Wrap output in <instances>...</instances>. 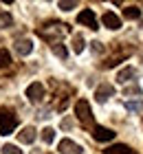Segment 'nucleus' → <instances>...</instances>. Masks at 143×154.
<instances>
[{"mask_svg":"<svg viewBox=\"0 0 143 154\" xmlns=\"http://www.w3.org/2000/svg\"><path fill=\"white\" fill-rule=\"evenodd\" d=\"M84 44H86V42H84L82 35H75V38H73V51H75V53H82V51H84Z\"/></svg>","mask_w":143,"mask_h":154,"instance_id":"nucleus-17","label":"nucleus"},{"mask_svg":"<svg viewBox=\"0 0 143 154\" xmlns=\"http://www.w3.org/2000/svg\"><path fill=\"white\" fill-rule=\"evenodd\" d=\"M92 137H95V141L106 143V141H112L114 139V132L110 128H104V125H95V128H92Z\"/></svg>","mask_w":143,"mask_h":154,"instance_id":"nucleus-5","label":"nucleus"},{"mask_svg":"<svg viewBox=\"0 0 143 154\" xmlns=\"http://www.w3.org/2000/svg\"><path fill=\"white\" fill-rule=\"evenodd\" d=\"M114 95V88L110 86V84H101L97 90H95V99L99 101V103H104V101H108L110 97Z\"/></svg>","mask_w":143,"mask_h":154,"instance_id":"nucleus-7","label":"nucleus"},{"mask_svg":"<svg viewBox=\"0 0 143 154\" xmlns=\"http://www.w3.org/2000/svg\"><path fill=\"white\" fill-rule=\"evenodd\" d=\"M123 16H126L128 20H137V18L141 16V9H137V7H126V9H123Z\"/></svg>","mask_w":143,"mask_h":154,"instance_id":"nucleus-14","label":"nucleus"},{"mask_svg":"<svg viewBox=\"0 0 143 154\" xmlns=\"http://www.w3.org/2000/svg\"><path fill=\"white\" fill-rule=\"evenodd\" d=\"M18 139L22 143H33L35 141V128H31V125H29V128H22V132L18 134Z\"/></svg>","mask_w":143,"mask_h":154,"instance_id":"nucleus-12","label":"nucleus"},{"mask_svg":"<svg viewBox=\"0 0 143 154\" xmlns=\"http://www.w3.org/2000/svg\"><path fill=\"white\" fill-rule=\"evenodd\" d=\"M101 22H104L106 26H108V29H112V31H117L119 26H121V20H119V16H114L112 11H106V13H104Z\"/></svg>","mask_w":143,"mask_h":154,"instance_id":"nucleus-9","label":"nucleus"},{"mask_svg":"<svg viewBox=\"0 0 143 154\" xmlns=\"http://www.w3.org/2000/svg\"><path fill=\"white\" fill-rule=\"evenodd\" d=\"M70 125H73V123H70V119H64V121H62V128H64V130H68Z\"/></svg>","mask_w":143,"mask_h":154,"instance_id":"nucleus-25","label":"nucleus"},{"mask_svg":"<svg viewBox=\"0 0 143 154\" xmlns=\"http://www.w3.org/2000/svg\"><path fill=\"white\" fill-rule=\"evenodd\" d=\"M141 26H143V20H141Z\"/></svg>","mask_w":143,"mask_h":154,"instance_id":"nucleus-26","label":"nucleus"},{"mask_svg":"<svg viewBox=\"0 0 143 154\" xmlns=\"http://www.w3.org/2000/svg\"><path fill=\"white\" fill-rule=\"evenodd\" d=\"M126 108L130 110V112H141V110H143V101H128Z\"/></svg>","mask_w":143,"mask_h":154,"instance_id":"nucleus-19","label":"nucleus"},{"mask_svg":"<svg viewBox=\"0 0 143 154\" xmlns=\"http://www.w3.org/2000/svg\"><path fill=\"white\" fill-rule=\"evenodd\" d=\"M2 154H22V150H20L18 145H13V143H7L2 148Z\"/></svg>","mask_w":143,"mask_h":154,"instance_id":"nucleus-20","label":"nucleus"},{"mask_svg":"<svg viewBox=\"0 0 143 154\" xmlns=\"http://www.w3.org/2000/svg\"><path fill=\"white\" fill-rule=\"evenodd\" d=\"M60 152L62 154H82V148L70 139H64V141H60Z\"/></svg>","mask_w":143,"mask_h":154,"instance_id":"nucleus-8","label":"nucleus"},{"mask_svg":"<svg viewBox=\"0 0 143 154\" xmlns=\"http://www.w3.org/2000/svg\"><path fill=\"white\" fill-rule=\"evenodd\" d=\"M53 53L57 55V57H62V60L66 57V48H64L62 44H53Z\"/></svg>","mask_w":143,"mask_h":154,"instance_id":"nucleus-21","label":"nucleus"},{"mask_svg":"<svg viewBox=\"0 0 143 154\" xmlns=\"http://www.w3.org/2000/svg\"><path fill=\"white\" fill-rule=\"evenodd\" d=\"M13 22V18L9 16L7 11H0V29H5V26H9Z\"/></svg>","mask_w":143,"mask_h":154,"instance_id":"nucleus-18","label":"nucleus"},{"mask_svg":"<svg viewBox=\"0 0 143 154\" xmlns=\"http://www.w3.org/2000/svg\"><path fill=\"white\" fill-rule=\"evenodd\" d=\"M16 51L20 53V55H22V57H24V55H29V53H31L33 51V44H31V40H16Z\"/></svg>","mask_w":143,"mask_h":154,"instance_id":"nucleus-11","label":"nucleus"},{"mask_svg":"<svg viewBox=\"0 0 143 154\" xmlns=\"http://www.w3.org/2000/svg\"><path fill=\"white\" fill-rule=\"evenodd\" d=\"M26 97H29V101H31V103H40L42 97H44V86H42L40 82H33L31 86L26 88Z\"/></svg>","mask_w":143,"mask_h":154,"instance_id":"nucleus-4","label":"nucleus"},{"mask_svg":"<svg viewBox=\"0 0 143 154\" xmlns=\"http://www.w3.org/2000/svg\"><path fill=\"white\" fill-rule=\"evenodd\" d=\"M137 77V71H134L132 66H126V68H121V71L117 73V82L119 84H126V82H130Z\"/></svg>","mask_w":143,"mask_h":154,"instance_id":"nucleus-10","label":"nucleus"},{"mask_svg":"<svg viewBox=\"0 0 143 154\" xmlns=\"http://www.w3.org/2000/svg\"><path fill=\"white\" fill-rule=\"evenodd\" d=\"M77 22L88 26V29H97V18H95V13H92V9H84L79 16H77Z\"/></svg>","mask_w":143,"mask_h":154,"instance_id":"nucleus-6","label":"nucleus"},{"mask_svg":"<svg viewBox=\"0 0 143 154\" xmlns=\"http://www.w3.org/2000/svg\"><path fill=\"white\" fill-rule=\"evenodd\" d=\"M66 33H68V26L62 24V22H48V24H44V26H40V29H38V35H40L42 40L53 42V44H55L60 38H64Z\"/></svg>","mask_w":143,"mask_h":154,"instance_id":"nucleus-1","label":"nucleus"},{"mask_svg":"<svg viewBox=\"0 0 143 154\" xmlns=\"http://www.w3.org/2000/svg\"><path fill=\"white\" fill-rule=\"evenodd\" d=\"M92 51H95V53H101V51H104V46L99 44V42H95V44H92Z\"/></svg>","mask_w":143,"mask_h":154,"instance_id":"nucleus-24","label":"nucleus"},{"mask_svg":"<svg viewBox=\"0 0 143 154\" xmlns=\"http://www.w3.org/2000/svg\"><path fill=\"white\" fill-rule=\"evenodd\" d=\"M11 64V55H9V51L7 48H0V68H7Z\"/></svg>","mask_w":143,"mask_h":154,"instance_id":"nucleus-15","label":"nucleus"},{"mask_svg":"<svg viewBox=\"0 0 143 154\" xmlns=\"http://www.w3.org/2000/svg\"><path fill=\"white\" fill-rule=\"evenodd\" d=\"M75 7H77V2H73V0H70V2H60L62 11H70V9H75Z\"/></svg>","mask_w":143,"mask_h":154,"instance_id":"nucleus-23","label":"nucleus"},{"mask_svg":"<svg viewBox=\"0 0 143 154\" xmlns=\"http://www.w3.org/2000/svg\"><path fill=\"white\" fill-rule=\"evenodd\" d=\"M75 115L77 119L82 121V125H86V128H95L92 125V112H90V103L86 99H79L75 103Z\"/></svg>","mask_w":143,"mask_h":154,"instance_id":"nucleus-3","label":"nucleus"},{"mask_svg":"<svg viewBox=\"0 0 143 154\" xmlns=\"http://www.w3.org/2000/svg\"><path fill=\"white\" fill-rule=\"evenodd\" d=\"M42 141L44 143H53L55 141V130L53 128H44L42 130Z\"/></svg>","mask_w":143,"mask_h":154,"instance_id":"nucleus-16","label":"nucleus"},{"mask_svg":"<svg viewBox=\"0 0 143 154\" xmlns=\"http://www.w3.org/2000/svg\"><path fill=\"white\" fill-rule=\"evenodd\" d=\"M104 154H134L128 145H123V143H119V145H110L108 150H104Z\"/></svg>","mask_w":143,"mask_h":154,"instance_id":"nucleus-13","label":"nucleus"},{"mask_svg":"<svg viewBox=\"0 0 143 154\" xmlns=\"http://www.w3.org/2000/svg\"><path fill=\"white\" fill-rule=\"evenodd\" d=\"M18 128V117L9 108H0V134H11Z\"/></svg>","mask_w":143,"mask_h":154,"instance_id":"nucleus-2","label":"nucleus"},{"mask_svg":"<svg viewBox=\"0 0 143 154\" xmlns=\"http://www.w3.org/2000/svg\"><path fill=\"white\" fill-rule=\"evenodd\" d=\"M123 95H126V97H130V95H141V88H139V86H128V88L123 90Z\"/></svg>","mask_w":143,"mask_h":154,"instance_id":"nucleus-22","label":"nucleus"}]
</instances>
